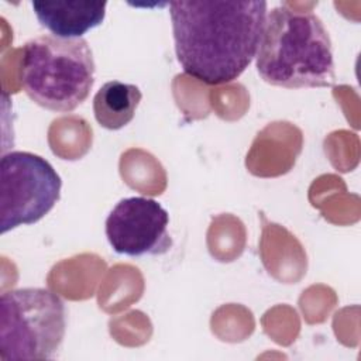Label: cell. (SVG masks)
Returning <instances> with one entry per match:
<instances>
[{"instance_id": "5", "label": "cell", "mask_w": 361, "mask_h": 361, "mask_svg": "<svg viewBox=\"0 0 361 361\" xmlns=\"http://www.w3.org/2000/svg\"><path fill=\"white\" fill-rule=\"evenodd\" d=\"M62 180L42 157L11 151L0 159V231L1 234L39 221L61 196Z\"/></svg>"}, {"instance_id": "8", "label": "cell", "mask_w": 361, "mask_h": 361, "mask_svg": "<svg viewBox=\"0 0 361 361\" xmlns=\"http://www.w3.org/2000/svg\"><path fill=\"white\" fill-rule=\"evenodd\" d=\"M141 99L142 93L135 85L106 82L93 97L94 118L103 128L120 130L134 118Z\"/></svg>"}, {"instance_id": "4", "label": "cell", "mask_w": 361, "mask_h": 361, "mask_svg": "<svg viewBox=\"0 0 361 361\" xmlns=\"http://www.w3.org/2000/svg\"><path fill=\"white\" fill-rule=\"evenodd\" d=\"M65 306L44 288H20L0 296V358L51 360L65 337Z\"/></svg>"}, {"instance_id": "6", "label": "cell", "mask_w": 361, "mask_h": 361, "mask_svg": "<svg viewBox=\"0 0 361 361\" xmlns=\"http://www.w3.org/2000/svg\"><path fill=\"white\" fill-rule=\"evenodd\" d=\"M169 214L151 197L121 199L106 219V237L114 252L128 257L166 254L173 241Z\"/></svg>"}, {"instance_id": "7", "label": "cell", "mask_w": 361, "mask_h": 361, "mask_svg": "<svg viewBox=\"0 0 361 361\" xmlns=\"http://www.w3.org/2000/svg\"><path fill=\"white\" fill-rule=\"evenodd\" d=\"M38 23L59 38H82L106 17L107 1H31Z\"/></svg>"}, {"instance_id": "3", "label": "cell", "mask_w": 361, "mask_h": 361, "mask_svg": "<svg viewBox=\"0 0 361 361\" xmlns=\"http://www.w3.org/2000/svg\"><path fill=\"white\" fill-rule=\"evenodd\" d=\"M20 83L38 106L68 113L82 104L94 83V59L85 38L39 35L21 49Z\"/></svg>"}, {"instance_id": "2", "label": "cell", "mask_w": 361, "mask_h": 361, "mask_svg": "<svg viewBox=\"0 0 361 361\" xmlns=\"http://www.w3.org/2000/svg\"><path fill=\"white\" fill-rule=\"evenodd\" d=\"M255 59L259 76L274 86L327 87L336 79L331 41L322 20L286 6L267 13Z\"/></svg>"}, {"instance_id": "1", "label": "cell", "mask_w": 361, "mask_h": 361, "mask_svg": "<svg viewBox=\"0 0 361 361\" xmlns=\"http://www.w3.org/2000/svg\"><path fill=\"white\" fill-rule=\"evenodd\" d=\"M267 1H171L175 54L183 72L207 83L235 80L257 55Z\"/></svg>"}]
</instances>
